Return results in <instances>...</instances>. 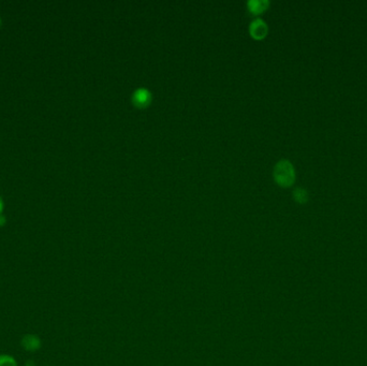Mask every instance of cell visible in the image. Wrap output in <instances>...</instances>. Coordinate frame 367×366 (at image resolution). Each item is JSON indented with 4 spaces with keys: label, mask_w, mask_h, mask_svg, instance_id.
Masks as SVG:
<instances>
[{
    "label": "cell",
    "mask_w": 367,
    "mask_h": 366,
    "mask_svg": "<svg viewBox=\"0 0 367 366\" xmlns=\"http://www.w3.org/2000/svg\"><path fill=\"white\" fill-rule=\"evenodd\" d=\"M22 347L29 352H35L41 348V340L35 334H27L22 339Z\"/></svg>",
    "instance_id": "cell-3"
},
{
    "label": "cell",
    "mask_w": 367,
    "mask_h": 366,
    "mask_svg": "<svg viewBox=\"0 0 367 366\" xmlns=\"http://www.w3.org/2000/svg\"><path fill=\"white\" fill-rule=\"evenodd\" d=\"M3 201H2V199H0V215H2V211H3Z\"/></svg>",
    "instance_id": "cell-10"
},
{
    "label": "cell",
    "mask_w": 367,
    "mask_h": 366,
    "mask_svg": "<svg viewBox=\"0 0 367 366\" xmlns=\"http://www.w3.org/2000/svg\"><path fill=\"white\" fill-rule=\"evenodd\" d=\"M293 196L294 199L300 202V203H305L308 200V193L303 188H296V189L293 191Z\"/></svg>",
    "instance_id": "cell-6"
},
{
    "label": "cell",
    "mask_w": 367,
    "mask_h": 366,
    "mask_svg": "<svg viewBox=\"0 0 367 366\" xmlns=\"http://www.w3.org/2000/svg\"><path fill=\"white\" fill-rule=\"evenodd\" d=\"M274 177L277 184L283 187H289L294 183L295 171L290 161L280 160L274 167Z\"/></svg>",
    "instance_id": "cell-1"
},
{
    "label": "cell",
    "mask_w": 367,
    "mask_h": 366,
    "mask_svg": "<svg viewBox=\"0 0 367 366\" xmlns=\"http://www.w3.org/2000/svg\"><path fill=\"white\" fill-rule=\"evenodd\" d=\"M269 2L266 0H249L248 2V9L253 14H260L269 7Z\"/></svg>",
    "instance_id": "cell-5"
},
{
    "label": "cell",
    "mask_w": 367,
    "mask_h": 366,
    "mask_svg": "<svg viewBox=\"0 0 367 366\" xmlns=\"http://www.w3.org/2000/svg\"><path fill=\"white\" fill-rule=\"evenodd\" d=\"M5 222H6V219H5V217H4L3 215H0V226H3V224H5Z\"/></svg>",
    "instance_id": "cell-8"
},
{
    "label": "cell",
    "mask_w": 367,
    "mask_h": 366,
    "mask_svg": "<svg viewBox=\"0 0 367 366\" xmlns=\"http://www.w3.org/2000/svg\"><path fill=\"white\" fill-rule=\"evenodd\" d=\"M250 34L256 39H262L267 34V25L261 18H257L250 24Z\"/></svg>",
    "instance_id": "cell-4"
},
{
    "label": "cell",
    "mask_w": 367,
    "mask_h": 366,
    "mask_svg": "<svg viewBox=\"0 0 367 366\" xmlns=\"http://www.w3.org/2000/svg\"><path fill=\"white\" fill-rule=\"evenodd\" d=\"M27 366H35L34 361H28V362H27Z\"/></svg>",
    "instance_id": "cell-9"
},
{
    "label": "cell",
    "mask_w": 367,
    "mask_h": 366,
    "mask_svg": "<svg viewBox=\"0 0 367 366\" xmlns=\"http://www.w3.org/2000/svg\"><path fill=\"white\" fill-rule=\"evenodd\" d=\"M152 101V94L146 88H137L132 95V102L137 107H145Z\"/></svg>",
    "instance_id": "cell-2"
},
{
    "label": "cell",
    "mask_w": 367,
    "mask_h": 366,
    "mask_svg": "<svg viewBox=\"0 0 367 366\" xmlns=\"http://www.w3.org/2000/svg\"><path fill=\"white\" fill-rule=\"evenodd\" d=\"M0 366H17V363L12 355H0Z\"/></svg>",
    "instance_id": "cell-7"
}]
</instances>
